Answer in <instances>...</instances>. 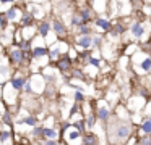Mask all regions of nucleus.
<instances>
[{"instance_id": "1", "label": "nucleus", "mask_w": 151, "mask_h": 145, "mask_svg": "<svg viewBox=\"0 0 151 145\" xmlns=\"http://www.w3.org/2000/svg\"><path fill=\"white\" fill-rule=\"evenodd\" d=\"M106 131V142L107 144H127L130 140V137L133 135L135 124L128 119H122L120 116L112 115L109 118V121L104 124Z\"/></svg>"}, {"instance_id": "2", "label": "nucleus", "mask_w": 151, "mask_h": 145, "mask_svg": "<svg viewBox=\"0 0 151 145\" xmlns=\"http://www.w3.org/2000/svg\"><path fill=\"white\" fill-rule=\"evenodd\" d=\"M57 66H59V69L60 71H68L70 68H72V58H70V55L68 53H65V55H62V57L59 58V61H57Z\"/></svg>"}, {"instance_id": "3", "label": "nucleus", "mask_w": 151, "mask_h": 145, "mask_svg": "<svg viewBox=\"0 0 151 145\" xmlns=\"http://www.w3.org/2000/svg\"><path fill=\"white\" fill-rule=\"evenodd\" d=\"M81 142L85 145H94V144H99V137L94 132H85L81 135Z\"/></svg>"}, {"instance_id": "4", "label": "nucleus", "mask_w": 151, "mask_h": 145, "mask_svg": "<svg viewBox=\"0 0 151 145\" xmlns=\"http://www.w3.org/2000/svg\"><path fill=\"white\" fill-rule=\"evenodd\" d=\"M130 31H132V34H133L137 39H140L141 35H143V32H145V28H143V24H141L140 21H137V23H133V24H132Z\"/></svg>"}, {"instance_id": "5", "label": "nucleus", "mask_w": 151, "mask_h": 145, "mask_svg": "<svg viewBox=\"0 0 151 145\" xmlns=\"http://www.w3.org/2000/svg\"><path fill=\"white\" fill-rule=\"evenodd\" d=\"M78 47H81V48H89L91 47V44H93V37H91V34H88V35H81V37L78 39Z\"/></svg>"}, {"instance_id": "6", "label": "nucleus", "mask_w": 151, "mask_h": 145, "mask_svg": "<svg viewBox=\"0 0 151 145\" xmlns=\"http://www.w3.org/2000/svg\"><path fill=\"white\" fill-rule=\"evenodd\" d=\"M111 116H112L111 110H107V108H99V110H98V118L101 119L102 126H104L106 122L109 121V118H111Z\"/></svg>"}, {"instance_id": "7", "label": "nucleus", "mask_w": 151, "mask_h": 145, "mask_svg": "<svg viewBox=\"0 0 151 145\" xmlns=\"http://www.w3.org/2000/svg\"><path fill=\"white\" fill-rule=\"evenodd\" d=\"M54 31H55L57 35H63L67 32V28L63 26V23L60 19H54Z\"/></svg>"}, {"instance_id": "8", "label": "nucleus", "mask_w": 151, "mask_h": 145, "mask_svg": "<svg viewBox=\"0 0 151 145\" xmlns=\"http://www.w3.org/2000/svg\"><path fill=\"white\" fill-rule=\"evenodd\" d=\"M96 26L101 28V29H104V31H111V28H112L111 21H109V19H104V18H98V19H96Z\"/></svg>"}, {"instance_id": "9", "label": "nucleus", "mask_w": 151, "mask_h": 145, "mask_svg": "<svg viewBox=\"0 0 151 145\" xmlns=\"http://www.w3.org/2000/svg\"><path fill=\"white\" fill-rule=\"evenodd\" d=\"M140 127H141V131H143L145 134H151V116H146V118L141 121Z\"/></svg>"}, {"instance_id": "10", "label": "nucleus", "mask_w": 151, "mask_h": 145, "mask_svg": "<svg viewBox=\"0 0 151 145\" xmlns=\"http://www.w3.org/2000/svg\"><path fill=\"white\" fill-rule=\"evenodd\" d=\"M73 127L76 129V131H80V134H85L86 132V127H88V126H86V121L85 119H80V121H76V122H73Z\"/></svg>"}, {"instance_id": "11", "label": "nucleus", "mask_w": 151, "mask_h": 145, "mask_svg": "<svg viewBox=\"0 0 151 145\" xmlns=\"http://www.w3.org/2000/svg\"><path fill=\"white\" fill-rule=\"evenodd\" d=\"M24 79L23 77H15V79H12V86H13V89L15 90H21L24 87Z\"/></svg>"}, {"instance_id": "12", "label": "nucleus", "mask_w": 151, "mask_h": 145, "mask_svg": "<svg viewBox=\"0 0 151 145\" xmlns=\"http://www.w3.org/2000/svg\"><path fill=\"white\" fill-rule=\"evenodd\" d=\"M49 29H50V24H49L47 21L41 23V26H39V34L42 35V37H47V34H49Z\"/></svg>"}, {"instance_id": "13", "label": "nucleus", "mask_w": 151, "mask_h": 145, "mask_svg": "<svg viewBox=\"0 0 151 145\" xmlns=\"http://www.w3.org/2000/svg\"><path fill=\"white\" fill-rule=\"evenodd\" d=\"M20 124H28V126H36V118L34 116H28V118H23V119H20Z\"/></svg>"}, {"instance_id": "14", "label": "nucleus", "mask_w": 151, "mask_h": 145, "mask_svg": "<svg viewBox=\"0 0 151 145\" xmlns=\"http://www.w3.org/2000/svg\"><path fill=\"white\" fill-rule=\"evenodd\" d=\"M46 53H47V50H46L44 47H36V48L33 50V57H34V58H41V57H44Z\"/></svg>"}, {"instance_id": "15", "label": "nucleus", "mask_w": 151, "mask_h": 145, "mask_svg": "<svg viewBox=\"0 0 151 145\" xmlns=\"http://www.w3.org/2000/svg\"><path fill=\"white\" fill-rule=\"evenodd\" d=\"M12 60L17 61V63H21V61H23V53H21L20 50H13L12 52Z\"/></svg>"}, {"instance_id": "16", "label": "nucleus", "mask_w": 151, "mask_h": 145, "mask_svg": "<svg viewBox=\"0 0 151 145\" xmlns=\"http://www.w3.org/2000/svg\"><path fill=\"white\" fill-rule=\"evenodd\" d=\"M42 135L47 139H55L57 137V132L54 129H42Z\"/></svg>"}, {"instance_id": "17", "label": "nucleus", "mask_w": 151, "mask_h": 145, "mask_svg": "<svg viewBox=\"0 0 151 145\" xmlns=\"http://www.w3.org/2000/svg\"><path fill=\"white\" fill-rule=\"evenodd\" d=\"M91 28H89L88 24H81L80 26V35H88V34H91Z\"/></svg>"}, {"instance_id": "18", "label": "nucleus", "mask_w": 151, "mask_h": 145, "mask_svg": "<svg viewBox=\"0 0 151 145\" xmlns=\"http://www.w3.org/2000/svg\"><path fill=\"white\" fill-rule=\"evenodd\" d=\"M141 69L143 71H151V58H145L141 61Z\"/></svg>"}, {"instance_id": "19", "label": "nucleus", "mask_w": 151, "mask_h": 145, "mask_svg": "<svg viewBox=\"0 0 151 145\" xmlns=\"http://www.w3.org/2000/svg\"><path fill=\"white\" fill-rule=\"evenodd\" d=\"M72 24L73 26H78V28H80V26H81V24H85V21H83V18H81V15H75V16H73V18H72Z\"/></svg>"}, {"instance_id": "20", "label": "nucleus", "mask_w": 151, "mask_h": 145, "mask_svg": "<svg viewBox=\"0 0 151 145\" xmlns=\"http://www.w3.org/2000/svg\"><path fill=\"white\" fill-rule=\"evenodd\" d=\"M33 21H34L33 15H24L23 16V26H31V24H33Z\"/></svg>"}, {"instance_id": "21", "label": "nucleus", "mask_w": 151, "mask_h": 145, "mask_svg": "<svg viewBox=\"0 0 151 145\" xmlns=\"http://www.w3.org/2000/svg\"><path fill=\"white\" fill-rule=\"evenodd\" d=\"M7 18L10 19V21H13L15 18H17V8H10L7 11Z\"/></svg>"}, {"instance_id": "22", "label": "nucleus", "mask_w": 151, "mask_h": 145, "mask_svg": "<svg viewBox=\"0 0 151 145\" xmlns=\"http://www.w3.org/2000/svg\"><path fill=\"white\" fill-rule=\"evenodd\" d=\"M111 32H112L114 35L122 34V32H124V28H122V26H115V28H111Z\"/></svg>"}, {"instance_id": "23", "label": "nucleus", "mask_w": 151, "mask_h": 145, "mask_svg": "<svg viewBox=\"0 0 151 145\" xmlns=\"http://www.w3.org/2000/svg\"><path fill=\"white\" fill-rule=\"evenodd\" d=\"M8 139H10V132L4 131V132H2V134H0V142H7Z\"/></svg>"}, {"instance_id": "24", "label": "nucleus", "mask_w": 151, "mask_h": 145, "mask_svg": "<svg viewBox=\"0 0 151 145\" xmlns=\"http://www.w3.org/2000/svg\"><path fill=\"white\" fill-rule=\"evenodd\" d=\"M85 100V95H83L81 92H76L75 93V102H83Z\"/></svg>"}, {"instance_id": "25", "label": "nucleus", "mask_w": 151, "mask_h": 145, "mask_svg": "<svg viewBox=\"0 0 151 145\" xmlns=\"http://www.w3.org/2000/svg\"><path fill=\"white\" fill-rule=\"evenodd\" d=\"M42 129H44V127H34V131H33V135H36V137H39V135H42Z\"/></svg>"}, {"instance_id": "26", "label": "nucleus", "mask_w": 151, "mask_h": 145, "mask_svg": "<svg viewBox=\"0 0 151 145\" xmlns=\"http://www.w3.org/2000/svg\"><path fill=\"white\" fill-rule=\"evenodd\" d=\"M78 137H80V131H75V132H72V134L68 135L70 140H75V139H78Z\"/></svg>"}, {"instance_id": "27", "label": "nucleus", "mask_w": 151, "mask_h": 145, "mask_svg": "<svg viewBox=\"0 0 151 145\" xmlns=\"http://www.w3.org/2000/svg\"><path fill=\"white\" fill-rule=\"evenodd\" d=\"M89 64H93V66H99L101 63H99L98 58H89Z\"/></svg>"}, {"instance_id": "28", "label": "nucleus", "mask_w": 151, "mask_h": 145, "mask_svg": "<svg viewBox=\"0 0 151 145\" xmlns=\"http://www.w3.org/2000/svg\"><path fill=\"white\" fill-rule=\"evenodd\" d=\"M49 57H50V58H57V57H59V50H57V48H54V50H50Z\"/></svg>"}, {"instance_id": "29", "label": "nucleus", "mask_w": 151, "mask_h": 145, "mask_svg": "<svg viewBox=\"0 0 151 145\" xmlns=\"http://www.w3.org/2000/svg\"><path fill=\"white\" fill-rule=\"evenodd\" d=\"M20 47L23 48V50H28V48H29V42H28V40L21 42V44H20Z\"/></svg>"}, {"instance_id": "30", "label": "nucleus", "mask_w": 151, "mask_h": 145, "mask_svg": "<svg viewBox=\"0 0 151 145\" xmlns=\"http://www.w3.org/2000/svg\"><path fill=\"white\" fill-rule=\"evenodd\" d=\"M73 76H75V77H78V79H83V77H85V76H83V73H80V69H75Z\"/></svg>"}, {"instance_id": "31", "label": "nucleus", "mask_w": 151, "mask_h": 145, "mask_svg": "<svg viewBox=\"0 0 151 145\" xmlns=\"http://www.w3.org/2000/svg\"><path fill=\"white\" fill-rule=\"evenodd\" d=\"M4 121H5V124H10V113H5V116H4Z\"/></svg>"}, {"instance_id": "32", "label": "nucleus", "mask_w": 151, "mask_h": 145, "mask_svg": "<svg viewBox=\"0 0 151 145\" xmlns=\"http://www.w3.org/2000/svg\"><path fill=\"white\" fill-rule=\"evenodd\" d=\"M24 90H26V92H31V86H29V84H24Z\"/></svg>"}, {"instance_id": "33", "label": "nucleus", "mask_w": 151, "mask_h": 145, "mask_svg": "<svg viewBox=\"0 0 151 145\" xmlns=\"http://www.w3.org/2000/svg\"><path fill=\"white\" fill-rule=\"evenodd\" d=\"M2 3H8V2H13V0H0Z\"/></svg>"}, {"instance_id": "34", "label": "nucleus", "mask_w": 151, "mask_h": 145, "mask_svg": "<svg viewBox=\"0 0 151 145\" xmlns=\"http://www.w3.org/2000/svg\"><path fill=\"white\" fill-rule=\"evenodd\" d=\"M137 2H138V0H130V3H132V5H135Z\"/></svg>"}, {"instance_id": "35", "label": "nucleus", "mask_w": 151, "mask_h": 145, "mask_svg": "<svg viewBox=\"0 0 151 145\" xmlns=\"http://www.w3.org/2000/svg\"><path fill=\"white\" fill-rule=\"evenodd\" d=\"M150 55H151V44H150Z\"/></svg>"}]
</instances>
